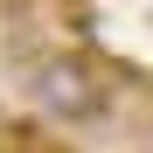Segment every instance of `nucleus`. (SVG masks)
<instances>
[{"label": "nucleus", "mask_w": 153, "mask_h": 153, "mask_svg": "<svg viewBox=\"0 0 153 153\" xmlns=\"http://www.w3.org/2000/svg\"><path fill=\"white\" fill-rule=\"evenodd\" d=\"M28 91H35V105L49 118H63V125H91V118H105V105H111L105 76H97L84 56H42L28 70Z\"/></svg>", "instance_id": "f257e3e1"}, {"label": "nucleus", "mask_w": 153, "mask_h": 153, "mask_svg": "<svg viewBox=\"0 0 153 153\" xmlns=\"http://www.w3.org/2000/svg\"><path fill=\"white\" fill-rule=\"evenodd\" d=\"M0 153H76V146L42 132V125H0Z\"/></svg>", "instance_id": "f03ea898"}]
</instances>
